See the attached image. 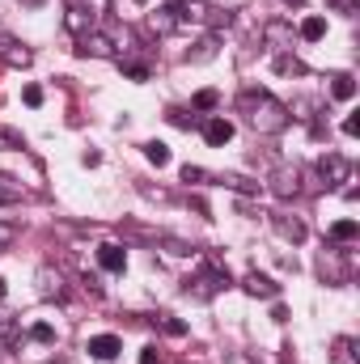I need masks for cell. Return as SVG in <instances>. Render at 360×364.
<instances>
[{"label":"cell","instance_id":"obj_1","mask_svg":"<svg viewBox=\"0 0 360 364\" xmlns=\"http://www.w3.org/2000/svg\"><path fill=\"white\" fill-rule=\"evenodd\" d=\"M238 106L246 110L250 127L263 132V136H280V132L292 123V110H288L284 102H275L271 93H263V90H246L242 97H238Z\"/></svg>","mask_w":360,"mask_h":364},{"label":"cell","instance_id":"obj_2","mask_svg":"<svg viewBox=\"0 0 360 364\" xmlns=\"http://www.w3.org/2000/svg\"><path fill=\"white\" fill-rule=\"evenodd\" d=\"M268 186H271V195H280V199H297L301 195V170L297 166H275Z\"/></svg>","mask_w":360,"mask_h":364},{"label":"cell","instance_id":"obj_3","mask_svg":"<svg viewBox=\"0 0 360 364\" xmlns=\"http://www.w3.org/2000/svg\"><path fill=\"white\" fill-rule=\"evenodd\" d=\"M225 284H229V275L216 272V267H208L203 275H195V279L186 284V296H195V301H212V296H216Z\"/></svg>","mask_w":360,"mask_h":364},{"label":"cell","instance_id":"obj_4","mask_svg":"<svg viewBox=\"0 0 360 364\" xmlns=\"http://www.w3.org/2000/svg\"><path fill=\"white\" fill-rule=\"evenodd\" d=\"M77 51H81V55H93V60H115V55H119V51H115V38H110V34H97V30L81 34Z\"/></svg>","mask_w":360,"mask_h":364},{"label":"cell","instance_id":"obj_5","mask_svg":"<svg viewBox=\"0 0 360 364\" xmlns=\"http://www.w3.org/2000/svg\"><path fill=\"white\" fill-rule=\"evenodd\" d=\"M318 174L327 178V186H339V182H348L352 166H348V157H344V153H327V157L318 161Z\"/></svg>","mask_w":360,"mask_h":364},{"label":"cell","instance_id":"obj_6","mask_svg":"<svg viewBox=\"0 0 360 364\" xmlns=\"http://www.w3.org/2000/svg\"><path fill=\"white\" fill-rule=\"evenodd\" d=\"M182 21H186V17H182V9L174 4V0H170V4H162V9H157V13L149 17V26H153L157 34H174Z\"/></svg>","mask_w":360,"mask_h":364},{"label":"cell","instance_id":"obj_7","mask_svg":"<svg viewBox=\"0 0 360 364\" xmlns=\"http://www.w3.org/2000/svg\"><path fill=\"white\" fill-rule=\"evenodd\" d=\"M38 296H43V301H64V275L51 272V267H43V272H38Z\"/></svg>","mask_w":360,"mask_h":364},{"label":"cell","instance_id":"obj_8","mask_svg":"<svg viewBox=\"0 0 360 364\" xmlns=\"http://www.w3.org/2000/svg\"><path fill=\"white\" fill-rule=\"evenodd\" d=\"M0 60H4L9 68H30V60H34V55H30L21 43H13V38H4V34H0Z\"/></svg>","mask_w":360,"mask_h":364},{"label":"cell","instance_id":"obj_9","mask_svg":"<svg viewBox=\"0 0 360 364\" xmlns=\"http://www.w3.org/2000/svg\"><path fill=\"white\" fill-rule=\"evenodd\" d=\"M97 263H102V272H123L127 267V250L123 246H115V242H106V246H97Z\"/></svg>","mask_w":360,"mask_h":364},{"label":"cell","instance_id":"obj_10","mask_svg":"<svg viewBox=\"0 0 360 364\" xmlns=\"http://www.w3.org/2000/svg\"><path fill=\"white\" fill-rule=\"evenodd\" d=\"M242 288H246L250 296H263V301H275V296H280V284L268 279V275H259V272L246 275V279H242Z\"/></svg>","mask_w":360,"mask_h":364},{"label":"cell","instance_id":"obj_11","mask_svg":"<svg viewBox=\"0 0 360 364\" xmlns=\"http://www.w3.org/2000/svg\"><path fill=\"white\" fill-rule=\"evenodd\" d=\"M119 352H123L119 335H93V339H90V356H93V360H115Z\"/></svg>","mask_w":360,"mask_h":364},{"label":"cell","instance_id":"obj_12","mask_svg":"<svg viewBox=\"0 0 360 364\" xmlns=\"http://www.w3.org/2000/svg\"><path fill=\"white\" fill-rule=\"evenodd\" d=\"M203 140H208L212 149L229 144V140H233V123H229V119H208V123H203Z\"/></svg>","mask_w":360,"mask_h":364},{"label":"cell","instance_id":"obj_13","mask_svg":"<svg viewBox=\"0 0 360 364\" xmlns=\"http://www.w3.org/2000/svg\"><path fill=\"white\" fill-rule=\"evenodd\" d=\"M263 38H268V47L275 51V55L292 47V30H288L284 21H268V30H263Z\"/></svg>","mask_w":360,"mask_h":364},{"label":"cell","instance_id":"obj_14","mask_svg":"<svg viewBox=\"0 0 360 364\" xmlns=\"http://www.w3.org/2000/svg\"><path fill=\"white\" fill-rule=\"evenodd\" d=\"M271 225H275V233H280V237H288L292 246H297V242H305V225H301V220H288V216H275Z\"/></svg>","mask_w":360,"mask_h":364},{"label":"cell","instance_id":"obj_15","mask_svg":"<svg viewBox=\"0 0 360 364\" xmlns=\"http://www.w3.org/2000/svg\"><path fill=\"white\" fill-rule=\"evenodd\" d=\"M212 55H216V38H212V34H208V38H199V43H195V51H186V60H191V64H208Z\"/></svg>","mask_w":360,"mask_h":364},{"label":"cell","instance_id":"obj_16","mask_svg":"<svg viewBox=\"0 0 360 364\" xmlns=\"http://www.w3.org/2000/svg\"><path fill=\"white\" fill-rule=\"evenodd\" d=\"M335 364H356V339H348V335L335 339Z\"/></svg>","mask_w":360,"mask_h":364},{"label":"cell","instance_id":"obj_17","mask_svg":"<svg viewBox=\"0 0 360 364\" xmlns=\"http://www.w3.org/2000/svg\"><path fill=\"white\" fill-rule=\"evenodd\" d=\"M21 343V326L13 318H0V348H17Z\"/></svg>","mask_w":360,"mask_h":364},{"label":"cell","instance_id":"obj_18","mask_svg":"<svg viewBox=\"0 0 360 364\" xmlns=\"http://www.w3.org/2000/svg\"><path fill=\"white\" fill-rule=\"evenodd\" d=\"M318 267H322V275H327V284H339V279H344V263L335 259V250H331V255H322V263H318Z\"/></svg>","mask_w":360,"mask_h":364},{"label":"cell","instance_id":"obj_19","mask_svg":"<svg viewBox=\"0 0 360 364\" xmlns=\"http://www.w3.org/2000/svg\"><path fill=\"white\" fill-rule=\"evenodd\" d=\"M64 26H68L73 34H85V30H90V13H85V9H68V13H64Z\"/></svg>","mask_w":360,"mask_h":364},{"label":"cell","instance_id":"obj_20","mask_svg":"<svg viewBox=\"0 0 360 364\" xmlns=\"http://www.w3.org/2000/svg\"><path fill=\"white\" fill-rule=\"evenodd\" d=\"M322 34H327V21H322V17H305V21H301V38H305V43H318Z\"/></svg>","mask_w":360,"mask_h":364},{"label":"cell","instance_id":"obj_21","mask_svg":"<svg viewBox=\"0 0 360 364\" xmlns=\"http://www.w3.org/2000/svg\"><path fill=\"white\" fill-rule=\"evenodd\" d=\"M275 73H280V77H297V73H305V68H301V60H297V55L280 51V55H275Z\"/></svg>","mask_w":360,"mask_h":364},{"label":"cell","instance_id":"obj_22","mask_svg":"<svg viewBox=\"0 0 360 364\" xmlns=\"http://www.w3.org/2000/svg\"><path fill=\"white\" fill-rule=\"evenodd\" d=\"M144 157H149L153 166H170V149H166L162 140H149V144H144Z\"/></svg>","mask_w":360,"mask_h":364},{"label":"cell","instance_id":"obj_23","mask_svg":"<svg viewBox=\"0 0 360 364\" xmlns=\"http://www.w3.org/2000/svg\"><path fill=\"white\" fill-rule=\"evenodd\" d=\"M331 93H335L339 102H352V97H356V81H352V77L344 73V77H335V85H331Z\"/></svg>","mask_w":360,"mask_h":364},{"label":"cell","instance_id":"obj_24","mask_svg":"<svg viewBox=\"0 0 360 364\" xmlns=\"http://www.w3.org/2000/svg\"><path fill=\"white\" fill-rule=\"evenodd\" d=\"M356 233H360L356 220H335V225H331V237H335V242H352Z\"/></svg>","mask_w":360,"mask_h":364},{"label":"cell","instance_id":"obj_25","mask_svg":"<svg viewBox=\"0 0 360 364\" xmlns=\"http://www.w3.org/2000/svg\"><path fill=\"white\" fill-rule=\"evenodd\" d=\"M26 191H21V182L13 178H0V203H13V199H21Z\"/></svg>","mask_w":360,"mask_h":364},{"label":"cell","instance_id":"obj_26","mask_svg":"<svg viewBox=\"0 0 360 364\" xmlns=\"http://www.w3.org/2000/svg\"><path fill=\"white\" fill-rule=\"evenodd\" d=\"M30 339H34V343H55V326L34 322V326H30Z\"/></svg>","mask_w":360,"mask_h":364},{"label":"cell","instance_id":"obj_27","mask_svg":"<svg viewBox=\"0 0 360 364\" xmlns=\"http://www.w3.org/2000/svg\"><path fill=\"white\" fill-rule=\"evenodd\" d=\"M225 186H233V191H242V195H255V191H259V182L242 178V174H225Z\"/></svg>","mask_w":360,"mask_h":364},{"label":"cell","instance_id":"obj_28","mask_svg":"<svg viewBox=\"0 0 360 364\" xmlns=\"http://www.w3.org/2000/svg\"><path fill=\"white\" fill-rule=\"evenodd\" d=\"M21 102H26V106H43V90H38V85H26V90H21Z\"/></svg>","mask_w":360,"mask_h":364},{"label":"cell","instance_id":"obj_29","mask_svg":"<svg viewBox=\"0 0 360 364\" xmlns=\"http://www.w3.org/2000/svg\"><path fill=\"white\" fill-rule=\"evenodd\" d=\"M195 106H199V110H212V106H216V93H212V90L195 93Z\"/></svg>","mask_w":360,"mask_h":364},{"label":"cell","instance_id":"obj_30","mask_svg":"<svg viewBox=\"0 0 360 364\" xmlns=\"http://www.w3.org/2000/svg\"><path fill=\"white\" fill-rule=\"evenodd\" d=\"M166 246H170V255H191V250H195V246H186L179 237H166Z\"/></svg>","mask_w":360,"mask_h":364},{"label":"cell","instance_id":"obj_31","mask_svg":"<svg viewBox=\"0 0 360 364\" xmlns=\"http://www.w3.org/2000/svg\"><path fill=\"white\" fill-rule=\"evenodd\" d=\"M203 178H208V174H203L199 166H186V170H182V182H203Z\"/></svg>","mask_w":360,"mask_h":364},{"label":"cell","instance_id":"obj_32","mask_svg":"<svg viewBox=\"0 0 360 364\" xmlns=\"http://www.w3.org/2000/svg\"><path fill=\"white\" fill-rule=\"evenodd\" d=\"M140 364H162V352L157 348H140Z\"/></svg>","mask_w":360,"mask_h":364},{"label":"cell","instance_id":"obj_33","mask_svg":"<svg viewBox=\"0 0 360 364\" xmlns=\"http://www.w3.org/2000/svg\"><path fill=\"white\" fill-rule=\"evenodd\" d=\"M13 237H17V229H13V225H4V220H0V246H9V242H13Z\"/></svg>","mask_w":360,"mask_h":364},{"label":"cell","instance_id":"obj_34","mask_svg":"<svg viewBox=\"0 0 360 364\" xmlns=\"http://www.w3.org/2000/svg\"><path fill=\"white\" fill-rule=\"evenodd\" d=\"M166 335H186V326H182L179 318H166Z\"/></svg>","mask_w":360,"mask_h":364},{"label":"cell","instance_id":"obj_35","mask_svg":"<svg viewBox=\"0 0 360 364\" xmlns=\"http://www.w3.org/2000/svg\"><path fill=\"white\" fill-rule=\"evenodd\" d=\"M356 132H360V119H356V114H352V119H344V136H356Z\"/></svg>","mask_w":360,"mask_h":364},{"label":"cell","instance_id":"obj_36","mask_svg":"<svg viewBox=\"0 0 360 364\" xmlns=\"http://www.w3.org/2000/svg\"><path fill=\"white\" fill-rule=\"evenodd\" d=\"M331 4H335L339 13H356V0H331Z\"/></svg>","mask_w":360,"mask_h":364},{"label":"cell","instance_id":"obj_37","mask_svg":"<svg viewBox=\"0 0 360 364\" xmlns=\"http://www.w3.org/2000/svg\"><path fill=\"white\" fill-rule=\"evenodd\" d=\"M0 296H4V279H0Z\"/></svg>","mask_w":360,"mask_h":364},{"label":"cell","instance_id":"obj_38","mask_svg":"<svg viewBox=\"0 0 360 364\" xmlns=\"http://www.w3.org/2000/svg\"><path fill=\"white\" fill-rule=\"evenodd\" d=\"M136 4H149V0H136Z\"/></svg>","mask_w":360,"mask_h":364},{"label":"cell","instance_id":"obj_39","mask_svg":"<svg viewBox=\"0 0 360 364\" xmlns=\"http://www.w3.org/2000/svg\"><path fill=\"white\" fill-rule=\"evenodd\" d=\"M292 4H301V0H292Z\"/></svg>","mask_w":360,"mask_h":364}]
</instances>
